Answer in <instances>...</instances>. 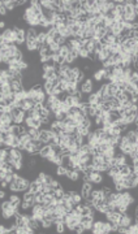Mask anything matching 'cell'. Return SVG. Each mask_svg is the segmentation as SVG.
I'll list each match as a JSON object with an SVG mask.
<instances>
[{
  "mask_svg": "<svg viewBox=\"0 0 138 234\" xmlns=\"http://www.w3.org/2000/svg\"><path fill=\"white\" fill-rule=\"evenodd\" d=\"M134 217H138V204L136 203V208H134Z\"/></svg>",
  "mask_w": 138,
  "mask_h": 234,
  "instance_id": "cell-29",
  "label": "cell"
},
{
  "mask_svg": "<svg viewBox=\"0 0 138 234\" xmlns=\"http://www.w3.org/2000/svg\"><path fill=\"white\" fill-rule=\"evenodd\" d=\"M80 219H81V216H76V215H72L68 219V221H67V229L68 230H72L73 229V226L76 225V224H78L80 222Z\"/></svg>",
  "mask_w": 138,
  "mask_h": 234,
  "instance_id": "cell-8",
  "label": "cell"
},
{
  "mask_svg": "<svg viewBox=\"0 0 138 234\" xmlns=\"http://www.w3.org/2000/svg\"><path fill=\"white\" fill-rule=\"evenodd\" d=\"M97 99H98V94L97 93H91L89 95V103L93 104V103H97Z\"/></svg>",
  "mask_w": 138,
  "mask_h": 234,
  "instance_id": "cell-20",
  "label": "cell"
},
{
  "mask_svg": "<svg viewBox=\"0 0 138 234\" xmlns=\"http://www.w3.org/2000/svg\"><path fill=\"white\" fill-rule=\"evenodd\" d=\"M80 222L85 226L86 230H91V226H93V224H94V217H91L90 215L89 216H81Z\"/></svg>",
  "mask_w": 138,
  "mask_h": 234,
  "instance_id": "cell-5",
  "label": "cell"
},
{
  "mask_svg": "<svg viewBox=\"0 0 138 234\" xmlns=\"http://www.w3.org/2000/svg\"><path fill=\"white\" fill-rule=\"evenodd\" d=\"M39 189H41V185H39L35 180H33L30 182V191H33V193H37Z\"/></svg>",
  "mask_w": 138,
  "mask_h": 234,
  "instance_id": "cell-15",
  "label": "cell"
},
{
  "mask_svg": "<svg viewBox=\"0 0 138 234\" xmlns=\"http://www.w3.org/2000/svg\"><path fill=\"white\" fill-rule=\"evenodd\" d=\"M9 208H11V202L7 199V200H4V202L1 203V211H7Z\"/></svg>",
  "mask_w": 138,
  "mask_h": 234,
  "instance_id": "cell-21",
  "label": "cell"
},
{
  "mask_svg": "<svg viewBox=\"0 0 138 234\" xmlns=\"http://www.w3.org/2000/svg\"><path fill=\"white\" fill-rule=\"evenodd\" d=\"M0 4L4 5L9 12L17 9V0H3V1H0Z\"/></svg>",
  "mask_w": 138,
  "mask_h": 234,
  "instance_id": "cell-6",
  "label": "cell"
},
{
  "mask_svg": "<svg viewBox=\"0 0 138 234\" xmlns=\"http://www.w3.org/2000/svg\"><path fill=\"white\" fill-rule=\"evenodd\" d=\"M94 189V183H87V182H82V186H81V195L84 199H87L90 196L91 191Z\"/></svg>",
  "mask_w": 138,
  "mask_h": 234,
  "instance_id": "cell-2",
  "label": "cell"
},
{
  "mask_svg": "<svg viewBox=\"0 0 138 234\" xmlns=\"http://www.w3.org/2000/svg\"><path fill=\"white\" fill-rule=\"evenodd\" d=\"M51 154H52V150H51V146H48V144H46V146L41 150V156H42V157H44V159H46V157L50 156Z\"/></svg>",
  "mask_w": 138,
  "mask_h": 234,
  "instance_id": "cell-11",
  "label": "cell"
},
{
  "mask_svg": "<svg viewBox=\"0 0 138 234\" xmlns=\"http://www.w3.org/2000/svg\"><path fill=\"white\" fill-rule=\"evenodd\" d=\"M1 187H3V189H7V187H9V182H7L5 180H1Z\"/></svg>",
  "mask_w": 138,
  "mask_h": 234,
  "instance_id": "cell-28",
  "label": "cell"
},
{
  "mask_svg": "<svg viewBox=\"0 0 138 234\" xmlns=\"http://www.w3.org/2000/svg\"><path fill=\"white\" fill-rule=\"evenodd\" d=\"M33 147H34V144H33V142H31V141H29L28 143L25 144V151L29 154V152H30V151L33 150Z\"/></svg>",
  "mask_w": 138,
  "mask_h": 234,
  "instance_id": "cell-23",
  "label": "cell"
},
{
  "mask_svg": "<svg viewBox=\"0 0 138 234\" xmlns=\"http://www.w3.org/2000/svg\"><path fill=\"white\" fill-rule=\"evenodd\" d=\"M65 103H67V104L69 105V107H73V105H74V100H73V98H72V96H68V98H67V100H65Z\"/></svg>",
  "mask_w": 138,
  "mask_h": 234,
  "instance_id": "cell-26",
  "label": "cell"
},
{
  "mask_svg": "<svg viewBox=\"0 0 138 234\" xmlns=\"http://www.w3.org/2000/svg\"><path fill=\"white\" fill-rule=\"evenodd\" d=\"M11 134L13 137H18L20 135V125H13L11 129Z\"/></svg>",
  "mask_w": 138,
  "mask_h": 234,
  "instance_id": "cell-17",
  "label": "cell"
},
{
  "mask_svg": "<svg viewBox=\"0 0 138 234\" xmlns=\"http://www.w3.org/2000/svg\"><path fill=\"white\" fill-rule=\"evenodd\" d=\"M8 200L11 202V207H12V208L20 209V206H21V202H22V198L17 193H16V194H12V195H9Z\"/></svg>",
  "mask_w": 138,
  "mask_h": 234,
  "instance_id": "cell-4",
  "label": "cell"
},
{
  "mask_svg": "<svg viewBox=\"0 0 138 234\" xmlns=\"http://www.w3.org/2000/svg\"><path fill=\"white\" fill-rule=\"evenodd\" d=\"M129 83H133V85H137V83H138V70H134L133 75L130 77Z\"/></svg>",
  "mask_w": 138,
  "mask_h": 234,
  "instance_id": "cell-19",
  "label": "cell"
},
{
  "mask_svg": "<svg viewBox=\"0 0 138 234\" xmlns=\"http://www.w3.org/2000/svg\"><path fill=\"white\" fill-rule=\"evenodd\" d=\"M0 233L1 234H9V226H7L3 224L1 226H0Z\"/></svg>",
  "mask_w": 138,
  "mask_h": 234,
  "instance_id": "cell-24",
  "label": "cell"
},
{
  "mask_svg": "<svg viewBox=\"0 0 138 234\" xmlns=\"http://www.w3.org/2000/svg\"><path fill=\"white\" fill-rule=\"evenodd\" d=\"M134 173H136L137 176H138V167H136V168H134Z\"/></svg>",
  "mask_w": 138,
  "mask_h": 234,
  "instance_id": "cell-30",
  "label": "cell"
},
{
  "mask_svg": "<svg viewBox=\"0 0 138 234\" xmlns=\"http://www.w3.org/2000/svg\"><path fill=\"white\" fill-rule=\"evenodd\" d=\"M111 103H112V109H121V101H119L116 98H113L112 100H111Z\"/></svg>",
  "mask_w": 138,
  "mask_h": 234,
  "instance_id": "cell-16",
  "label": "cell"
},
{
  "mask_svg": "<svg viewBox=\"0 0 138 234\" xmlns=\"http://www.w3.org/2000/svg\"><path fill=\"white\" fill-rule=\"evenodd\" d=\"M70 232H73V233H76V234H82V233L86 232V229H85V226L82 225L81 222H78V224H76V225L73 226V229H72Z\"/></svg>",
  "mask_w": 138,
  "mask_h": 234,
  "instance_id": "cell-10",
  "label": "cell"
},
{
  "mask_svg": "<svg viewBox=\"0 0 138 234\" xmlns=\"http://www.w3.org/2000/svg\"><path fill=\"white\" fill-rule=\"evenodd\" d=\"M0 198H1V199H7V198H9L8 195H7V193L4 191V189H3L1 191H0Z\"/></svg>",
  "mask_w": 138,
  "mask_h": 234,
  "instance_id": "cell-27",
  "label": "cell"
},
{
  "mask_svg": "<svg viewBox=\"0 0 138 234\" xmlns=\"http://www.w3.org/2000/svg\"><path fill=\"white\" fill-rule=\"evenodd\" d=\"M136 88H137V86H136V85H133V83H128V86H126V90L129 91V93H133Z\"/></svg>",
  "mask_w": 138,
  "mask_h": 234,
  "instance_id": "cell-25",
  "label": "cell"
},
{
  "mask_svg": "<svg viewBox=\"0 0 138 234\" xmlns=\"http://www.w3.org/2000/svg\"><path fill=\"white\" fill-rule=\"evenodd\" d=\"M67 172H68V168L67 167L59 165L57 167V170H56V176L57 177H64V176H67Z\"/></svg>",
  "mask_w": 138,
  "mask_h": 234,
  "instance_id": "cell-12",
  "label": "cell"
},
{
  "mask_svg": "<svg viewBox=\"0 0 138 234\" xmlns=\"http://www.w3.org/2000/svg\"><path fill=\"white\" fill-rule=\"evenodd\" d=\"M69 30H70V34H72V35L80 34V31H81V25H80V24H76V25H73V26H70V28H69Z\"/></svg>",
  "mask_w": 138,
  "mask_h": 234,
  "instance_id": "cell-14",
  "label": "cell"
},
{
  "mask_svg": "<svg viewBox=\"0 0 138 234\" xmlns=\"http://www.w3.org/2000/svg\"><path fill=\"white\" fill-rule=\"evenodd\" d=\"M113 190L117 191V193H123V191H125L126 189L124 187L123 183H115V185H113Z\"/></svg>",
  "mask_w": 138,
  "mask_h": 234,
  "instance_id": "cell-18",
  "label": "cell"
},
{
  "mask_svg": "<svg viewBox=\"0 0 138 234\" xmlns=\"http://www.w3.org/2000/svg\"><path fill=\"white\" fill-rule=\"evenodd\" d=\"M0 14L4 16V17H7V16L9 14V11H8V9H7L3 4H0Z\"/></svg>",
  "mask_w": 138,
  "mask_h": 234,
  "instance_id": "cell-22",
  "label": "cell"
},
{
  "mask_svg": "<svg viewBox=\"0 0 138 234\" xmlns=\"http://www.w3.org/2000/svg\"><path fill=\"white\" fill-rule=\"evenodd\" d=\"M117 90H119V87H117L116 82H112V83L108 85V95H110V96H115V94L117 93Z\"/></svg>",
  "mask_w": 138,
  "mask_h": 234,
  "instance_id": "cell-9",
  "label": "cell"
},
{
  "mask_svg": "<svg viewBox=\"0 0 138 234\" xmlns=\"http://www.w3.org/2000/svg\"><path fill=\"white\" fill-rule=\"evenodd\" d=\"M136 86H137V88H138V83H137V85H136Z\"/></svg>",
  "mask_w": 138,
  "mask_h": 234,
  "instance_id": "cell-31",
  "label": "cell"
},
{
  "mask_svg": "<svg viewBox=\"0 0 138 234\" xmlns=\"http://www.w3.org/2000/svg\"><path fill=\"white\" fill-rule=\"evenodd\" d=\"M0 38H4V39H7V41L15 42V33H13L12 28H7L5 30H3L1 34H0Z\"/></svg>",
  "mask_w": 138,
  "mask_h": 234,
  "instance_id": "cell-7",
  "label": "cell"
},
{
  "mask_svg": "<svg viewBox=\"0 0 138 234\" xmlns=\"http://www.w3.org/2000/svg\"><path fill=\"white\" fill-rule=\"evenodd\" d=\"M81 91L82 94H91L94 93V80L93 78H86L84 83L81 85Z\"/></svg>",
  "mask_w": 138,
  "mask_h": 234,
  "instance_id": "cell-1",
  "label": "cell"
},
{
  "mask_svg": "<svg viewBox=\"0 0 138 234\" xmlns=\"http://www.w3.org/2000/svg\"><path fill=\"white\" fill-rule=\"evenodd\" d=\"M121 203H124L125 206H130V204L136 203V199H134V196L132 195V193L130 191H123L121 193Z\"/></svg>",
  "mask_w": 138,
  "mask_h": 234,
  "instance_id": "cell-3",
  "label": "cell"
},
{
  "mask_svg": "<svg viewBox=\"0 0 138 234\" xmlns=\"http://www.w3.org/2000/svg\"><path fill=\"white\" fill-rule=\"evenodd\" d=\"M65 229H67V225H65L64 222H56L55 224V230H56L59 234H63L65 232Z\"/></svg>",
  "mask_w": 138,
  "mask_h": 234,
  "instance_id": "cell-13",
  "label": "cell"
}]
</instances>
